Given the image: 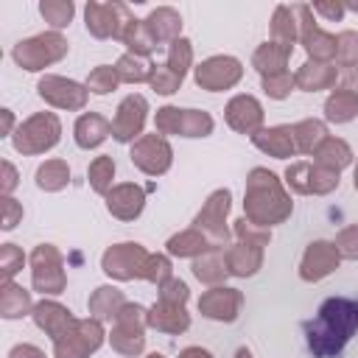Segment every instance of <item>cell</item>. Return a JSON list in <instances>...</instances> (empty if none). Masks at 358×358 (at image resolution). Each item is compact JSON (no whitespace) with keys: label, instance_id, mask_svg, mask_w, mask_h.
Wrapping results in <instances>:
<instances>
[{"label":"cell","instance_id":"6da1fadb","mask_svg":"<svg viewBox=\"0 0 358 358\" xmlns=\"http://www.w3.org/2000/svg\"><path fill=\"white\" fill-rule=\"evenodd\" d=\"M358 330V299L352 296H327L316 319L305 322V341L313 358H338L341 350Z\"/></svg>","mask_w":358,"mask_h":358},{"label":"cell","instance_id":"7a4b0ae2","mask_svg":"<svg viewBox=\"0 0 358 358\" xmlns=\"http://www.w3.org/2000/svg\"><path fill=\"white\" fill-rule=\"evenodd\" d=\"M294 201L282 185V179L268 168H252L246 173V190H243V218H249L257 227H274L291 218Z\"/></svg>","mask_w":358,"mask_h":358},{"label":"cell","instance_id":"3957f363","mask_svg":"<svg viewBox=\"0 0 358 358\" xmlns=\"http://www.w3.org/2000/svg\"><path fill=\"white\" fill-rule=\"evenodd\" d=\"M67 50H70V45L59 31H45V34L20 39L11 48V59L17 62V67L36 73V70H45V67L62 62L67 56Z\"/></svg>","mask_w":358,"mask_h":358},{"label":"cell","instance_id":"277c9868","mask_svg":"<svg viewBox=\"0 0 358 358\" xmlns=\"http://www.w3.org/2000/svg\"><path fill=\"white\" fill-rule=\"evenodd\" d=\"M59 140H62V120L53 112H36V115L25 117L17 126V131L11 134L14 151H20L25 157L45 154V151L56 148Z\"/></svg>","mask_w":358,"mask_h":358},{"label":"cell","instance_id":"5b68a950","mask_svg":"<svg viewBox=\"0 0 358 358\" xmlns=\"http://www.w3.org/2000/svg\"><path fill=\"white\" fill-rule=\"evenodd\" d=\"M145 327H148V310L137 302H126L117 316H115V327L109 333V344L115 352L134 358L145 350Z\"/></svg>","mask_w":358,"mask_h":358},{"label":"cell","instance_id":"8992f818","mask_svg":"<svg viewBox=\"0 0 358 358\" xmlns=\"http://www.w3.org/2000/svg\"><path fill=\"white\" fill-rule=\"evenodd\" d=\"M157 134H179V137H207L215 129V120L204 109H179V106H159L154 115Z\"/></svg>","mask_w":358,"mask_h":358},{"label":"cell","instance_id":"52a82bcc","mask_svg":"<svg viewBox=\"0 0 358 358\" xmlns=\"http://www.w3.org/2000/svg\"><path fill=\"white\" fill-rule=\"evenodd\" d=\"M28 263H31V285H34V291L50 294V296L64 291V285H67L64 260H62V252L53 243L34 246Z\"/></svg>","mask_w":358,"mask_h":358},{"label":"cell","instance_id":"ba28073f","mask_svg":"<svg viewBox=\"0 0 358 358\" xmlns=\"http://www.w3.org/2000/svg\"><path fill=\"white\" fill-rule=\"evenodd\" d=\"M151 252L143 243L126 241V243H115L101 255V268L106 277L117 280V282H129V280H143L145 274V263H148Z\"/></svg>","mask_w":358,"mask_h":358},{"label":"cell","instance_id":"9c48e42d","mask_svg":"<svg viewBox=\"0 0 358 358\" xmlns=\"http://www.w3.org/2000/svg\"><path fill=\"white\" fill-rule=\"evenodd\" d=\"M103 322L98 319H76V324L53 341V358H90L103 344Z\"/></svg>","mask_w":358,"mask_h":358},{"label":"cell","instance_id":"30bf717a","mask_svg":"<svg viewBox=\"0 0 358 358\" xmlns=\"http://www.w3.org/2000/svg\"><path fill=\"white\" fill-rule=\"evenodd\" d=\"M338 171L319 162H291L285 168V185L299 196H327L338 187Z\"/></svg>","mask_w":358,"mask_h":358},{"label":"cell","instance_id":"8fae6325","mask_svg":"<svg viewBox=\"0 0 358 358\" xmlns=\"http://www.w3.org/2000/svg\"><path fill=\"white\" fill-rule=\"evenodd\" d=\"M232 207V193L227 187H218L207 196V201L201 204V210L193 218V227L201 229L213 246H227L229 241V227H227V213Z\"/></svg>","mask_w":358,"mask_h":358},{"label":"cell","instance_id":"7c38bea8","mask_svg":"<svg viewBox=\"0 0 358 358\" xmlns=\"http://www.w3.org/2000/svg\"><path fill=\"white\" fill-rule=\"evenodd\" d=\"M131 11L123 3H87L84 25L95 39H120L126 25L131 22Z\"/></svg>","mask_w":358,"mask_h":358},{"label":"cell","instance_id":"4fadbf2b","mask_svg":"<svg viewBox=\"0 0 358 358\" xmlns=\"http://www.w3.org/2000/svg\"><path fill=\"white\" fill-rule=\"evenodd\" d=\"M129 159L137 171L148 173V176H162L171 171L173 165V148L171 143L162 137V134H143L140 140L131 143V151H129Z\"/></svg>","mask_w":358,"mask_h":358},{"label":"cell","instance_id":"5bb4252c","mask_svg":"<svg viewBox=\"0 0 358 358\" xmlns=\"http://www.w3.org/2000/svg\"><path fill=\"white\" fill-rule=\"evenodd\" d=\"M193 78L207 92H224L243 78V64L235 56H210L193 67Z\"/></svg>","mask_w":358,"mask_h":358},{"label":"cell","instance_id":"9a60e30c","mask_svg":"<svg viewBox=\"0 0 358 358\" xmlns=\"http://www.w3.org/2000/svg\"><path fill=\"white\" fill-rule=\"evenodd\" d=\"M36 92L45 103H50L56 109H67V112L84 109L87 98H90L87 84H78V81L64 78V76H42L36 84Z\"/></svg>","mask_w":358,"mask_h":358},{"label":"cell","instance_id":"2e32d148","mask_svg":"<svg viewBox=\"0 0 358 358\" xmlns=\"http://www.w3.org/2000/svg\"><path fill=\"white\" fill-rule=\"evenodd\" d=\"M294 11H296V20H299V42L308 50V56L313 62H333L336 59V36L316 25L313 11H310L308 3H296Z\"/></svg>","mask_w":358,"mask_h":358},{"label":"cell","instance_id":"e0dca14e","mask_svg":"<svg viewBox=\"0 0 358 358\" xmlns=\"http://www.w3.org/2000/svg\"><path fill=\"white\" fill-rule=\"evenodd\" d=\"M148 117V101L140 92L126 95L117 109H115V120H112V137L117 143H134L143 137V126Z\"/></svg>","mask_w":358,"mask_h":358},{"label":"cell","instance_id":"ac0fdd59","mask_svg":"<svg viewBox=\"0 0 358 358\" xmlns=\"http://www.w3.org/2000/svg\"><path fill=\"white\" fill-rule=\"evenodd\" d=\"M341 263V255L333 241H310L302 260H299V277L305 282H319L330 277Z\"/></svg>","mask_w":358,"mask_h":358},{"label":"cell","instance_id":"d6986e66","mask_svg":"<svg viewBox=\"0 0 358 358\" xmlns=\"http://www.w3.org/2000/svg\"><path fill=\"white\" fill-rule=\"evenodd\" d=\"M263 117H266L263 103H260L255 95H246V92L229 98L227 106H224V120H227V126L235 129L238 134H249V137L257 134V131L263 129Z\"/></svg>","mask_w":358,"mask_h":358},{"label":"cell","instance_id":"ffe728a7","mask_svg":"<svg viewBox=\"0 0 358 358\" xmlns=\"http://www.w3.org/2000/svg\"><path fill=\"white\" fill-rule=\"evenodd\" d=\"M243 308V294L238 288L215 285L199 296V313L213 322H235Z\"/></svg>","mask_w":358,"mask_h":358},{"label":"cell","instance_id":"44dd1931","mask_svg":"<svg viewBox=\"0 0 358 358\" xmlns=\"http://www.w3.org/2000/svg\"><path fill=\"white\" fill-rule=\"evenodd\" d=\"M103 199H106V210L117 221H134V218H140V213L145 207V190L140 185H134V182L115 185Z\"/></svg>","mask_w":358,"mask_h":358},{"label":"cell","instance_id":"7402d4cb","mask_svg":"<svg viewBox=\"0 0 358 358\" xmlns=\"http://www.w3.org/2000/svg\"><path fill=\"white\" fill-rule=\"evenodd\" d=\"M31 316H34V324H36L45 336H50L53 341L62 338V336L76 324V316L70 313V308H64V305L56 302V299H42V302H36Z\"/></svg>","mask_w":358,"mask_h":358},{"label":"cell","instance_id":"603a6c76","mask_svg":"<svg viewBox=\"0 0 358 358\" xmlns=\"http://www.w3.org/2000/svg\"><path fill=\"white\" fill-rule=\"evenodd\" d=\"M252 140V145L257 148V151H263V154H268V157H274V159H288V157H294L296 154V143H294V131H291V126H263L257 134H252L249 137Z\"/></svg>","mask_w":358,"mask_h":358},{"label":"cell","instance_id":"cb8c5ba5","mask_svg":"<svg viewBox=\"0 0 358 358\" xmlns=\"http://www.w3.org/2000/svg\"><path fill=\"white\" fill-rule=\"evenodd\" d=\"M148 327L157 333H168V336H179L190 327V313L185 310V305H173V302H162L157 299L148 308Z\"/></svg>","mask_w":358,"mask_h":358},{"label":"cell","instance_id":"d4e9b609","mask_svg":"<svg viewBox=\"0 0 358 358\" xmlns=\"http://www.w3.org/2000/svg\"><path fill=\"white\" fill-rule=\"evenodd\" d=\"M338 78V67L333 62H313L308 59L296 73H294V84L302 92H319V90H330L336 87Z\"/></svg>","mask_w":358,"mask_h":358},{"label":"cell","instance_id":"484cf974","mask_svg":"<svg viewBox=\"0 0 358 358\" xmlns=\"http://www.w3.org/2000/svg\"><path fill=\"white\" fill-rule=\"evenodd\" d=\"M143 22H145V31L151 34V39L157 42V48H159L162 42H176V39L182 36V17H179V11L171 8V6L154 8Z\"/></svg>","mask_w":358,"mask_h":358},{"label":"cell","instance_id":"4316f807","mask_svg":"<svg viewBox=\"0 0 358 358\" xmlns=\"http://www.w3.org/2000/svg\"><path fill=\"white\" fill-rule=\"evenodd\" d=\"M109 134H112V123H109L103 115H98V112H84V115H78V120H76V126H73L76 145L84 148V151L98 148Z\"/></svg>","mask_w":358,"mask_h":358},{"label":"cell","instance_id":"83f0119b","mask_svg":"<svg viewBox=\"0 0 358 358\" xmlns=\"http://www.w3.org/2000/svg\"><path fill=\"white\" fill-rule=\"evenodd\" d=\"M224 260H227V271L232 277H252L260 271L263 266V246H255V243H235L224 252Z\"/></svg>","mask_w":358,"mask_h":358},{"label":"cell","instance_id":"f1b7e54d","mask_svg":"<svg viewBox=\"0 0 358 358\" xmlns=\"http://www.w3.org/2000/svg\"><path fill=\"white\" fill-rule=\"evenodd\" d=\"M123 305H126V296L115 285H98L87 299L90 319H98V322H115V316Z\"/></svg>","mask_w":358,"mask_h":358},{"label":"cell","instance_id":"f546056e","mask_svg":"<svg viewBox=\"0 0 358 358\" xmlns=\"http://www.w3.org/2000/svg\"><path fill=\"white\" fill-rule=\"evenodd\" d=\"M291 50L294 48H285V45H277V42H263L255 48L252 53V67L266 78V76H277V73H285L288 67V59H291Z\"/></svg>","mask_w":358,"mask_h":358},{"label":"cell","instance_id":"4dcf8cb0","mask_svg":"<svg viewBox=\"0 0 358 358\" xmlns=\"http://www.w3.org/2000/svg\"><path fill=\"white\" fill-rule=\"evenodd\" d=\"M165 249H168V255H173V257H201L204 252H210V249H215L213 246V241L201 232V229H196V227H190V229H182V232H176V235H171L168 238V243H165Z\"/></svg>","mask_w":358,"mask_h":358},{"label":"cell","instance_id":"1f68e13d","mask_svg":"<svg viewBox=\"0 0 358 358\" xmlns=\"http://www.w3.org/2000/svg\"><path fill=\"white\" fill-rule=\"evenodd\" d=\"M193 277H196L199 282L210 285V288L221 285V282L229 277L227 260H224V246H215V249L204 252L201 257H196V260H193Z\"/></svg>","mask_w":358,"mask_h":358},{"label":"cell","instance_id":"d6a6232c","mask_svg":"<svg viewBox=\"0 0 358 358\" xmlns=\"http://www.w3.org/2000/svg\"><path fill=\"white\" fill-rule=\"evenodd\" d=\"M34 313V299L31 291H25L22 285L11 282H0V316L3 319H22Z\"/></svg>","mask_w":358,"mask_h":358},{"label":"cell","instance_id":"836d02e7","mask_svg":"<svg viewBox=\"0 0 358 358\" xmlns=\"http://www.w3.org/2000/svg\"><path fill=\"white\" fill-rule=\"evenodd\" d=\"M299 39V20H296V11L294 6H285L280 3L271 14V42L277 45H285V48H294V42Z\"/></svg>","mask_w":358,"mask_h":358},{"label":"cell","instance_id":"e575fe53","mask_svg":"<svg viewBox=\"0 0 358 358\" xmlns=\"http://www.w3.org/2000/svg\"><path fill=\"white\" fill-rule=\"evenodd\" d=\"M291 131H294V143H296V151L299 154H313L330 137L327 134V126L322 120H316V117H305V120L294 123Z\"/></svg>","mask_w":358,"mask_h":358},{"label":"cell","instance_id":"d590c367","mask_svg":"<svg viewBox=\"0 0 358 358\" xmlns=\"http://www.w3.org/2000/svg\"><path fill=\"white\" fill-rule=\"evenodd\" d=\"M352 148L347 145V140H341V137H327L316 151H313V162H319V165H324V168H333V171H338L341 173V168H347L350 162H352Z\"/></svg>","mask_w":358,"mask_h":358},{"label":"cell","instance_id":"8d00e7d4","mask_svg":"<svg viewBox=\"0 0 358 358\" xmlns=\"http://www.w3.org/2000/svg\"><path fill=\"white\" fill-rule=\"evenodd\" d=\"M358 115V95L347 90H333L324 101V120L330 123H350Z\"/></svg>","mask_w":358,"mask_h":358},{"label":"cell","instance_id":"74e56055","mask_svg":"<svg viewBox=\"0 0 358 358\" xmlns=\"http://www.w3.org/2000/svg\"><path fill=\"white\" fill-rule=\"evenodd\" d=\"M70 185V165L64 159H45L36 168V187L45 193H56Z\"/></svg>","mask_w":358,"mask_h":358},{"label":"cell","instance_id":"f35d334b","mask_svg":"<svg viewBox=\"0 0 358 358\" xmlns=\"http://www.w3.org/2000/svg\"><path fill=\"white\" fill-rule=\"evenodd\" d=\"M151 62L143 59V56H134V53H123L117 62H115V73L123 84H143L151 78Z\"/></svg>","mask_w":358,"mask_h":358},{"label":"cell","instance_id":"ab89813d","mask_svg":"<svg viewBox=\"0 0 358 358\" xmlns=\"http://www.w3.org/2000/svg\"><path fill=\"white\" fill-rule=\"evenodd\" d=\"M120 42L129 48V53H134V56H148V53H154V48H157V42L151 39V34L145 31V22L143 20H131L129 25H126V31H123V36H120Z\"/></svg>","mask_w":358,"mask_h":358},{"label":"cell","instance_id":"60d3db41","mask_svg":"<svg viewBox=\"0 0 358 358\" xmlns=\"http://www.w3.org/2000/svg\"><path fill=\"white\" fill-rule=\"evenodd\" d=\"M87 179H90V187L95 190V193H101V196H106L115 185H112V179H115V159L112 157H95L92 162H90V168H87Z\"/></svg>","mask_w":358,"mask_h":358},{"label":"cell","instance_id":"b9f144b4","mask_svg":"<svg viewBox=\"0 0 358 358\" xmlns=\"http://www.w3.org/2000/svg\"><path fill=\"white\" fill-rule=\"evenodd\" d=\"M39 14H42V20H45L53 31H62V28L70 25V20H73V14H76V6H73L70 0H42V3H39Z\"/></svg>","mask_w":358,"mask_h":358},{"label":"cell","instance_id":"7bdbcfd3","mask_svg":"<svg viewBox=\"0 0 358 358\" xmlns=\"http://www.w3.org/2000/svg\"><path fill=\"white\" fill-rule=\"evenodd\" d=\"M176 76H182L185 78V73L193 67V42L190 39H185V36H179L176 42H171L168 45V62H165Z\"/></svg>","mask_w":358,"mask_h":358},{"label":"cell","instance_id":"ee69618b","mask_svg":"<svg viewBox=\"0 0 358 358\" xmlns=\"http://www.w3.org/2000/svg\"><path fill=\"white\" fill-rule=\"evenodd\" d=\"M336 64L341 70L358 67V31H341L336 36Z\"/></svg>","mask_w":358,"mask_h":358},{"label":"cell","instance_id":"f6af8a7d","mask_svg":"<svg viewBox=\"0 0 358 358\" xmlns=\"http://www.w3.org/2000/svg\"><path fill=\"white\" fill-rule=\"evenodd\" d=\"M182 76H176L168 64H154L151 67V78H148V84H151V90L157 92V95H173V92H179V87H182Z\"/></svg>","mask_w":358,"mask_h":358},{"label":"cell","instance_id":"bcb514c9","mask_svg":"<svg viewBox=\"0 0 358 358\" xmlns=\"http://www.w3.org/2000/svg\"><path fill=\"white\" fill-rule=\"evenodd\" d=\"M117 84H120V78H117L115 67H109V64H98L87 76V90L95 95H106V92L117 90Z\"/></svg>","mask_w":358,"mask_h":358},{"label":"cell","instance_id":"7dc6e473","mask_svg":"<svg viewBox=\"0 0 358 358\" xmlns=\"http://www.w3.org/2000/svg\"><path fill=\"white\" fill-rule=\"evenodd\" d=\"M232 232H235V238H238L241 243L268 246V241H271V229H268V227H257V224H252V221H249V218H243V215L235 221Z\"/></svg>","mask_w":358,"mask_h":358},{"label":"cell","instance_id":"c3c4849f","mask_svg":"<svg viewBox=\"0 0 358 358\" xmlns=\"http://www.w3.org/2000/svg\"><path fill=\"white\" fill-rule=\"evenodd\" d=\"M22 263H25L22 249L14 243H3L0 246V282H11L14 274L22 268Z\"/></svg>","mask_w":358,"mask_h":358},{"label":"cell","instance_id":"681fc988","mask_svg":"<svg viewBox=\"0 0 358 358\" xmlns=\"http://www.w3.org/2000/svg\"><path fill=\"white\" fill-rule=\"evenodd\" d=\"M173 277V266H171V257L168 255H151L148 257V263H145V274H143V280H148V282H154L157 288L162 285V282H168Z\"/></svg>","mask_w":358,"mask_h":358},{"label":"cell","instance_id":"f907efd6","mask_svg":"<svg viewBox=\"0 0 358 358\" xmlns=\"http://www.w3.org/2000/svg\"><path fill=\"white\" fill-rule=\"evenodd\" d=\"M294 87H296V84H294V76H291L288 70H285V73H277V76H266V78H263V92H266L268 98H274V101L288 98Z\"/></svg>","mask_w":358,"mask_h":358},{"label":"cell","instance_id":"816d5d0a","mask_svg":"<svg viewBox=\"0 0 358 358\" xmlns=\"http://www.w3.org/2000/svg\"><path fill=\"white\" fill-rule=\"evenodd\" d=\"M333 243H336V249H338L341 257H347V260H358V224L344 227V229L336 235Z\"/></svg>","mask_w":358,"mask_h":358},{"label":"cell","instance_id":"f5cc1de1","mask_svg":"<svg viewBox=\"0 0 358 358\" xmlns=\"http://www.w3.org/2000/svg\"><path fill=\"white\" fill-rule=\"evenodd\" d=\"M159 299H162V302H173V305H185V302L190 299V288H187L185 280L171 277L168 282L159 285Z\"/></svg>","mask_w":358,"mask_h":358},{"label":"cell","instance_id":"db71d44e","mask_svg":"<svg viewBox=\"0 0 358 358\" xmlns=\"http://www.w3.org/2000/svg\"><path fill=\"white\" fill-rule=\"evenodd\" d=\"M0 207H3V224L0 227L6 232H11L22 221V204L17 199H11V196H0Z\"/></svg>","mask_w":358,"mask_h":358},{"label":"cell","instance_id":"11a10c76","mask_svg":"<svg viewBox=\"0 0 358 358\" xmlns=\"http://www.w3.org/2000/svg\"><path fill=\"white\" fill-rule=\"evenodd\" d=\"M310 11H313V14H322V17L330 20V22H338L347 8H344V3H338V0H319V3L310 6Z\"/></svg>","mask_w":358,"mask_h":358},{"label":"cell","instance_id":"9f6ffc18","mask_svg":"<svg viewBox=\"0 0 358 358\" xmlns=\"http://www.w3.org/2000/svg\"><path fill=\"white\" fill-rule=\"evenodd\" d=\"M0 171H3V176H0V193L3 196H11L17 190V185H20V173H17V168L8 159L0 162Z\"/></svg>","mask_w":358,"mask_h":358},{"label":"cell","instance_id":"6f0895ef","mask_svg":"<svg viewBox=\"0 0 358 358\" xmlns=\"http://www.w3.org/2000/svg\"><path fill=\"white\" fill-rule=\"evenodd\" d=\"M8 358H48L36 344H14L8 350Z\"/></svg>","mask_w":358,"mask_h":358},{"label":"cell","instance_id":"680465c9","mask_svg":"<svg viewBox=\"0 0 358 358\" xmlns=\"http://www.w3.org/2000/svg\"><path fill=\"white\" fill-rule=\"evenodd\" d=\"M338 90H347V92L358 95V67H352V70H341V81H338Z\"/></svg>","mask_w":358,"mask_h":358},{"label":"cell","instance_id":"91938a15","mask_svg":"<svg viewBox=\"0 0 358 358\" xmlns=\"http://www.w3.org/2000/svg\"><path fill=\"white\" fill-rule=\"evenodd\" d=\"M0 117H3V129H0V134L3 137H11L17 129H14V112L11 109H0Z\"/></svg>","mask_w":358,"mask_h":358},{"label":"cell","instance_id":"94428289","mask_svg":"<svg viewBox=\"0 0 358 358\" xmlns=\"http://www.w3.org/2000/svg\"><path fill=\"white\" fill-rule=\"evenodd\" d=\"M179 358H213V352L204 347H185L179 350Z\"/></svg>","mask_w":358,"mask_h":358},{"label":"cell","instance_id":"6125c7cd","mask_svg":"<svg viewBox=\"0 0 358 358\" xmlns=\"http://www.w3.org/2000/svg\"><path fill=\"white\" fill-rule=\"evenodd\" d=\"M235 358H252V352H249V350H246V347H241V350H238V352H235Z\"/></svg>","mask_w":358,"mask_h":358},{"label":"cell","instance_id":"be15d7a7","mask_svg":"<svg viewBox=\"0 0 358 358\" xmlns=\"http://www.w3.org/2000/svg\"><path fill=\"white\" fill-rule=\"evenodd\" d=\"M344 8H347V11H355V14H358V3H344Z\"/></svg>","mask_w":358,"mask_h":358},{"label":"cell","instance_id":"e7e4bbea","mask_svg":"<svg viewBox=\"0 0 358 358\" xmlns=\"http://www.w3.org/2000/svg\"><path fill=\"white\" fill-rule=\"evenodd\" d=\"M352 185H355V190H358V162H355V171H352Z\"/></svg>","mask_w":358,"mask_h":358},{"label":"cell","instance_id":"03108f58","mask_svg":"<svg viewBox=\"0 0 358 358\" xmlns=\"http://www.w3.org/2000/svg\"><path fill=\"white\" fill-rule=\"evenodd\" d=\"M145 358H165L162 352H151V355H145Z\"/></svg>","mask_w":358,"mask_h":358}]
</instances>
